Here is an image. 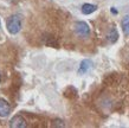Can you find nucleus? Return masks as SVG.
I'll use <instances>...</instances> for the list:
<instances>
[{
    "label": "nucleus",
    "mask_w": 129,
    "mask_h": 128,
    "mask_svg": "<svg viewBox=\"0 0 129 128\" xmlns=\"http://www.w3.org/2000/svg\"><path fill=\"white\" fill-rule=\"evenodd\" d=\"M21 29V20L18 16H12L7 20V31L11 35H17Z\"/></svg>",
    "instance_id": "f257e3e1"
},
{
    "label": "nucleus",
    "mask_w": 129,
    "mask_h": 128,
    "mask_svg": "<svg viewBox=\"0 0 129 128\" xmlns=\"http://www.w3.org/2000/svg\"><path fill=\"white\" fill-rule=\"evenodd\" d=\"M122 29L125 36H129V16H125L122 20Z\"/></svg>",
    "instance_id": "0eeeda50"
},
{
    "label": "nucleus",
    "mask_w": 129,
    "mask_h": 128,
    "mask_svg": "<svg viewBox=\"0 0 129 128\" xmlns=\"http://www.w3.org/2000/svg\"><path fill=\"white\" fill-rule=\"evenodd\" d=\"M111 12H113V13H115V14H116V13H117V11H116V10H114V7L111 8Z\"/></svg>",
    "instance_id": "1a4fd4ad"
},
{
    "label": "nucleus",
    "mask_w": 129,
    "mask_h": 128,
    "mask_svg": "<svg viewBox=\"0 0 129 128\" xmlns=\"http://www.w3.org/2000/svg\"><path fill=\"white\" fill-rule=\"evenodd\" d=\"M75 31H76V35L79 36L81 38H86L90 36V27L84 21H77L75 25Z\"/></svg>",
    "instance_id": "f03ea898"
},
{
    "label": "nucleus",
    "mask_w": 129,
    "mask_h": 128,
    "mask_svg": "<svg viewBox=\"0 0 129 128\" xmlns=\"http://www.w3.org/2000/svg\"><path fill=\"white\" fill-rule=\"evenodd\" d=\"M91 66H92V62H91L90 59H84V61L81 63V65H79L78 75H83V74H85V72H88Z\"/></svg>",
    "instance_id": "39448f33"
},
{
    "label": "nucleus",
    "mask_w": 129,
    "mask_h": 128,
    "mask_svg": "<svg viewBox=\"0 0 129 128\" xmlns=\"http://www.w3.org/2000/svg\"><path fill=\"white\" fill-rule=\"evenodd\" d=\"M11 112V106L6 100L0 98V117H6L10 115Z\"/></svg>",
    "instance_id": "20e7f679"
},
{
    "label": "nucleus",
    "mask_w": 129,
    "mask_h": 128,
    "mask_svg": "<svg viewBox=\"0 0 129 128\" xmlns=\"http://www.w3.org/2000/svg\"><path fill=\"white\" fill-rule=\"evenodd\" d=\"M108 39H109L110 43H115L118 39V33L115 29H111L109 31V33H108Z\"/></svg>",
    "instance_id": "6e6552de"
},
{
    "label": "nucleus",
    "mask_w": 129,
    "mask_h": 128,
    "mask_svg": "<svg viewBox=\"0 0 129 128\" xmlns=\"http://www.w3.org/2000/svg\"><path fill=\"white\" fill-rule=\"evenodd\" d=\"M10 126L12 128H25L26 127V121L21 115H16L11 119Z\"/></svg>",
    "instance_id": "7ed1b4c3"
},
{
    "label": "nucleus",
    "mask_w": 129,
    "mask_h": 128,
    "mask_svg": "<svg viewBox=\"0 0 129 128\" xmlns=\"http://www.w3.org/2000/svg\"><path fill=\"white\" fill-rule=\"evenodd\" d=\"M97 10V7L92 4H84L82 6V13L83 14H91Z\"/></svg>",
    "instance_id": "423d86ee"
}]
</instances>
